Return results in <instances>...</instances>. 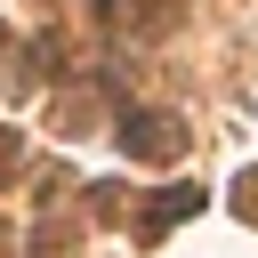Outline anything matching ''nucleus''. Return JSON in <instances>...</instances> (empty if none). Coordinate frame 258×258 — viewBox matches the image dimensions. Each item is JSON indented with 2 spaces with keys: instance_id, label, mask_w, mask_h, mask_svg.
<instances>
[{
  "instance_id": "nucleus-2",
  "label": "nucleus",
  "mask_w": 258,
  "mask_h": 258,
  "mask_svg": "<svg viewBox=\"0 0 258 258\" xmlns=\"http://www.w3.org/2000/svg\"><path fill=\"white\" fill-rule=\"evenodd\" d=\"M185 210H202V194H194V185H177V194H161V202L145 210V234H161V226H177Z\"/></svg>"
},
{
  "instance_id": "nucleus-4",
  "label": "nucleus",
  "mask_w": 258,
  "mask_h": 258,
  "mask_svg": "<svg viewBox=\"0 0 258 258\" xmlns=\"http://www.w3.org/2000/svg\"><path fill=\"white\" fill-rule=\"evenodd\" d=\"M16 169V129H0V177Z\"/></svg>"
},
{
  "instance_id": "nucleus-5",
  "label": "nucleus",
  "mask_w": 258,
  "mask_h": 258,
  "mask_svg": "<svg viewBox=\"0 0 258 258\" xmlns=\"http://www.w3.org/2000/svg\"><path fill=\"white\" fill-rule=\"evenodd\" d=\"M0 48H8V32H0Z\"/></svg>"
},
{
  "instance_id": "nucleus-3",
  "label": "nucleus",
  "mask_w": 258,
  "mask_h": 258,
  "mask_svg": "<svg viewBox=\"0 0 258 258\" xmlns=\"http://www.w3.org/2000/svg\"><path fill=\"white\" fill-rule=\"evenodd\" d=\"M234 210H242V218L258 226V169H242V185H234Z\"/></svg>"
},
{
  "instance_id": "nucleus-1",
  "label": "nucleus",
  "mask_w": 258,
  "mask_h": 258,
  "mask_svg": "<svg viewBox=\"0 0 258 258\" xmlns=\"http://www.w3.org/2000/svg\"><path fill=\"white\" fill-rule=\"evenodd\" d=\"M121 145H129L137 161H177V153H185V129H177L169 113H121Z\"/></svg>"
}]
</instances>
